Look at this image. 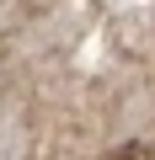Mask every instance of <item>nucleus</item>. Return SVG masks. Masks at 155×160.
Instances as JSON below:
<instances>
[{"instance_id": "nucleus-1", "label": "nucleus", "mask_w": 155, "mask_h": 160, "mask_svg": "<svg viewBox=\"0 0 155 160\" xmlns=\"http://www.w3.org/2000/svg\"><path fill=\"white\" fill-rule=\"evenodd\" d=\"M112 160H155V155H150V144L128 139V144H118V149H112Z\"/></svg>"}]
</instances>
